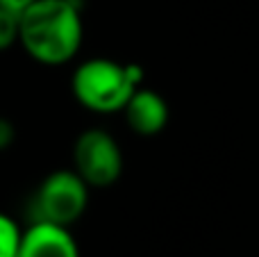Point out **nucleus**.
<instances>
[{"mask_svg": "<svg viewBox=\"0 0 259 257\" xmlns=\"http://www.w3.org/2000/svg\"><path fill=\"white\" fill-rule=\"evenodd\" d=\"M84 36L77 0H34L18 14V41L34 62L62 66L77 55Z\"/></svg>", "mask_w": 259, "mask_h": 257, "instance_id": "nucleus-1", "label": "nucleus"}, {"mask_svg": "<svg viewBox=\"0 0 259 257\" xmlns=\"http://www.w3.org/2000/svg\"><path fill=\"white\" fill-rule=\"evenodd\" d=\"M141 66L109 57H94L75 68L71 91L82 107L96 114H114L125 107L134 89L141 87Z\"/></svg>", "mask_w": 259, "mask_h": 257, "instance_id": "nucleus-2", "label": "nucleus"}, {"mask_svg": "<svg viewBox=\"0 0 259 257\" xmlns=\"http://www.w3.org/2000/svg\"><path fill=\"white\" fill-rule=\"evenodd\" d=\"M89 205V185L75 171H53L32 198V221L71 228Z\"/></svg>", "mask_w": 259, "mask_h": 257, "instance_id": "nucleus-3", "label": "nucleus"}, {"mask_svg": "<svg viewBox=\"0 0 259 257\" xmlns=\"http://www.w3.org/2000/svg\"><path fill=\"white\" fill-rule=\"evenodd\" d=\"M73 171L96 189L112 187L123 173V150L118 141L100 127H89L73 146Z\"/></svg>", "mask_w": 259, "mask_h": 257, "instance_id": "nucleus-4", "label": "nucleus"}, {"mask_svg": "<svg viewBox=\"0 0 259 257\" xmlns=\"http://www.w3.org/2000/svg\"><path fill=\"white\" fill-rule=\"evenodd\" d=\"M16 257H80V248L66 226L32 221L21 232Z\"/></svg>", "mask_w": 259, "mask_h": 257, "instance_id": "nucleus-5", "label": "nucleus"}, {"mask_svg": "<svg viewBox=\"0 0 259 257\" xmlns=\"http://www.w3.org/2000/svg\"><path fill=\"white\" fill-rule=\"evenodd\" d=\"M125 114V123L130 130L139 137H155L168 125V103L157 91L139 87L127 98L125 107L121 109Z\"/></svg>", "mask_w": 259, "mask_h": 257, "instance_id": "nucleus-6", "label": "nucleus"}, {"mask_svg": "<svg viewBox=\"0 0 259 257\" xmlns=\"http://www.w3.org/2000/svg\"><path fill=\"white\" fill-rule=\"evenodd\" d=\"M21 228L12 217L0 212V257H16L18 241H21Z\"/></svg>", "mask_w": 259, "mask_h": 257, "instance_id": "nucleus-7", "label": "nucleus"}, {"mask_svg": "<svg viewBox=\"0 0 259 257\" xmlns=\"http://www.w3.org/2000/svg\"><path fill=\"white\" fill-rule=\"evenodd\" d=\"M18 41V14L0 7V50L12 48Z\"/></svg>", "mask_w": 259, "mask_h": 257, "instance_id": "nucleus-8", "label": "nucleus"}, {"mask_svg": "<svg viewBox=\"0 0 259 257\" xmlns=\"http://www.w3.org/2000/svg\"><path fill=\"white\" fill-rule=\"evenodd\" d=\"M14 139H16V130H14L12 121H7V118L0 116V153L7 150L9 146L14 144Z\"/></svg>", "mask_w": 259, "mask_h": 257, "instance_id": "nucleus-9", "label": "nucleus"}, {"mask_svg": "<svg viewBox=\"0 0 259 257\" xmlns=\"http://www.w3.org/2000/svg\"><path fill=\"white\" fill-rule=\"evenodd\" d=\"M32 3H34V0H0V7L9 9V12H14V14H21V12H25Z\"/></svg>", "mask_w": 259, "mask_h": 257, "instance_id": "nucleus-10", "label": "nucleus"}]
</instances>
